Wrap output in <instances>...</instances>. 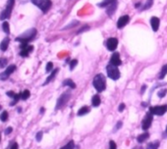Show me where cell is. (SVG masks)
I'll list each match as a JSON object with an SVG mask.
<instances>
[{
  "label": "cell",
  "instance_id": "6da1fadb",
  "mask_svg": "<svg viewBox=\"0 0 167 149\" xmlns=\"http://www.w3.org/2000/svg\"><path fill=\"white\" fill-rule=\"evenodd\" d=\"M36 34H37V30L35 28L30 29L27 31L24 32V34H22L20 36L16 37V40L20 41V42H27V43H29L33 39H35V37L36 36Z\"/></svg>",
  "mask_w": 167,
  "mask_h": 149
},
{
  "label": "cell",
  "instance_id": "7a4b0ae2",
  "mask_svg": "<svg viewBox=\"0 0 167 149\" xmlns=\"http://www.w3.org/2000/svg\"><path fill=\"white\" fill-rule=\"evenodd\" d=\"M93 86L98 92H102L106 87V80L102 74H98L93 78Z\"/></svg>",
  "mask_w": 167,
  "mask_h": 149
},
{
  "label": "cell",
  "instance_id": "3957f363",
  "mask_svg": "<svg viewBox=\"0 0 167 149\" xmlns=\"http://www.w3.org/2000/svg\"><path fill=\"white\" fill-rule=\"evenodd\" d=\"M14 4H15V0H8L6 8L2 11L1 15H0V20H1V21H5V20L10 18L11 13H12L13 8H14Z\"/></svg>",
  "mask_w": 167,
  "mask_h": 149
},
{
  "label": "cell",
  "instance_id": "277c9868",
  "mask_svg": "<svg viewBox=\"0 0 167 149\" xmlns=\"http://www.w3.org/2000/svg\"><path fill=\"white\" fill-rule=\"evenodd\" d=\"M106 72L107 74L110 79H112L114 80H117L119 78H120V72H119L117 66H114L112 64H109L106 67Z\"/></svg>",
  "mask_w": 167,
  "mask_h": 149
},
{
  "label": "cell",
  "instance_id": "5b68a950",
  "mask_svg": "<svg viewBox=\"0 0 167 149\" xmlns=\"http://www.w3.org/2000/svg\"><path fill=\"white\" fill-rule=\"evenodd\" d=\"M70 96H71V93L69 91H67V92H64L58 98L57 104H56V110L60 109L62 106H64L68 102V100L70 99Z\"/></svg>",
  "mask_w": 167,
  "mask_h": 149
},
{
  "label": "cell",
  "instance_id": "8992f818",
  "mask_svg": "<svg viewBox=\"0 0 167 149\" xmlns=\"http://www.w3.org/2000/svg\"><path fill=\"white\" fill-rule=\"evenodd\" d=\"M153 114L152 112H148L146 115L145 119L142 120V130H147L150 127V125H152V122H153Z\"/></svg>",
  "mask_w": 167,
  "mask_h": 149
},
{
  "label": "cell",
  "instance_id": "52a82bcc",
  "mask_svg": "<svg viewBox=\"0 0 167 149\" xmlns=\"http://www.w3.org/2000/svg\"><path fill=\"white\" fill-rule=\"evenodd\" d=\"M167 111V105H161V106H154L149 109V112H152L153 115L162 116Z\"/></svg>",
  "mask_w": 167,
  "mask_h": 149
},
{
  "label": "cell",
  "instance_id": "ba28073f",
  "mask_svg": "<svg viewBox=\"0 0 167 149\" xmlns=\"http://www.w3.org/2000/svg\"><path fill=\"white\" fill-rule=\"evenodd\" d=\"M16 70V66L15 65H10L9 67H7L6 70L0 74V80H6L8 78L10 77V74Z\"/></svg>",
  "mask_w": 167,
  "mask_h": 149
},
{
  "label": "cell",
  "instance_id": "9c48e42d",
  "mask_svg": "<svg viewBox=\"0 0 167 149\" xmlns=\"http://www.w3.org/2000/svg\"><path fill=\"white\" fill-rule=\"evenodd\" d=\"M118 46V40L115 37H110L106 41V47L109 51H114Z\"/></svg>",
  "mask_w": 167,
  "mask_h": 149
},
{
  "label": "cell",
  "instance_id": "30bf717a",
  "mask_svg": "<svg viewBox=\"0 0 167 149\" xmlns=\"http://www.w3.org/2000/svg\"><path fill=\"white\" fill-rule=\"evenodd\" d=\"M129 22H130V17L128 15L122 16L121 18H119V20L117 22V28L118 29H123Z\"/></svg>",
  "mask_w": 167,
  "mask_h": 149
},
{
  "label": "cell",
  "instance_id": "8fae6325",
  "mask_svg": "<svg viewBox=\"0 0 167 149\" xmlns=\"http://www.w3.org/2000/svg\"><path fill=\"white\" fill-rule=\"evenodd\" d=\"M52 6V2L51 0H43V1L42 2V4L38 6V8L41 9L43 13H46L47 11H48L50 8Z\"/></svg>",
  "mask_w": 167,
  "mask_h": 149
},
{
  "label": "cell",
  "instance_id": "7c38bea8",
  "mask_svg": "<svg viewBox=\"0 0 167 149\" xmlns=\"http://www.w3.org/2000/svg\"><path fill=\"white\" fill-rule=\"evenodd\" d=\"M110 64H112L114 66H117V67L122 64V61L120 59V55H119V53H117V52L113 53V55L111 56V58H110Z\"/></svg>",
  "mask_w": 167,
  "mask_h": 149
},
{
  "label": "cell",
  "instance_id": "4fadbf2b",
  "mask_svg": "<svg viewBox=\"0 0 167 149\" xmlns=\"http://www.w3.org/2000/svg\"><path fill=\"white\" fill-rule=\"evenodd\" d=\"M8 96L9 97H11L12 99H14V101L13 102H11V106H13V105H15L16 103H17L20 99H21V93H15V92H13V91H8L7 93H6Z\"/></svg>",
  "mask_w": 167,
  "mask_h": 149
},
{
  "label": "cell",
  "instance_id": "5bb4252c",
  "mask_svg": "<svg viewBox=\"0 0 167 149\" xmlns=\"http://www.w3.org/2000/svg\"><path fill=\"white\" fill-rule=\"evenodd\" d=\"M150 25H152V28H153V31H157L158 28H159V25H160V20L157 17H153L152 19H150Z\"/></svg>",
  "mask_w": 167,
  "mask_h": 149
},
{
  "label": "cell",
  "instance_id": "9a60e30c",
  "mask_svg": "<svg viewBox=\"0 0 167 149\" xmlns=\"http://www.w3.org/2000/svg\"><path fill=\"white\" fill-rule=\"evenodd\" d=\"M117 1H115V2H113L112 4H110V5H108L107 7H106V13H107V15L108 16H112L114 13H115V11H116V9H117Z\"/></svg>",
  "mask_w": 167,
  "mask_h": 149
},
{
  "label": "cell",
  "instance_id": "2e32d148",
  "mask_svg": "<svg viewBox=\"0 0 167 149\" xmlns=\"http://www.w3.org/2000/svg\"><path fill=\"white\" fill-rule=\"evenodd\" d=\"M9 43H10V38L9 36H6L1 41V43H0V49H1V51H6L8 46H9Z\"/></svg>",
  "mask_w": 167,
  "mask_h": 149
},
{
  "label": "cell",
  "instance_id": "e0dca14e",
  "mask_svg": "<svg viewBox=\"0 0 167 149\" xmlns=\"http://www.w3.org/2000/svg\"><path fill=\"white\" fill-rule=\"evenodd\" d=\"M34 50V46L33 45H29L27 48H25V49H22L21 50V52H20V55L22 56V57H28L29 55H30V53Z\"/></svg>",
  "mask_w": 167,
  "mask_h": 149
},
{
  "label": "cell",
  "instance_id": "ac0fdd59",
  "mask_svg": "<svg viewBox=\"0 0 167 149\" xmlns=\"http://www.w3.org/2000/svg\"><path fill=\"white\" fill-rule=\"evenodd\" d=\"M58 69H55V70H53L52 71V73L49 74V77L48 78H47L46 80H45V81H44V84H43V86H46V85H48L49 84V82L55 78V77H56V74H57V73H58Z\"/></svg>",
  "mask_w": 167,
  "mask_h": 149
},
{
  "label": "cell",
  "instance_id": "d6986e66",
  "mask_svg": "<svg viewBox=\"0 0 167 149\" xmlns=\"http://www.w3.org/2000/svg\"><path fill=\"white\" fill-rule=\"evenodd\" d=\"M63 86H69L70 88H72V89H74V88H76V85H75V82L72 80H70V79H67V80H65L64 81H63Z\"/></svg>",
  "mask_w": 167,
  "mask_h": 149
},
{
  "label": "cell",
  "instance_id": "ffe728a7",
  "mask_svg": "<svg viewBox=\"0 0 167 149\" xmlns=\"http://www.w3.org/2000/svg\"><path fill=\"white\" fill-rule=\"evenodd\" d=\"M149 135H148V132H145V134H142V135H140L138 137H137V140H138V142L139 143H142L144 141H146V140L148 138Z\"/></svg>",
  "mask_w": 167,
  "mask_h": 149
},
{
  "label": "cell",
  "instance_id": "44dd1931",
  "mask_svg": "<svg viewBox=\"0 0 167 149\" xmlns=\"http://www.w3.org/2000/svg\"><path fill=\"white\" fill-rule=\"evenodd\" d=\"M92 103L93 107H98L100 105V97L98 95H94L92 99Z\"/></svg>",
  "mask_w": 167,
  "mask_h": 149
},
{
  "label": "cell",
  "instance_id": "7402d4cb",
  "mask_svg": "<svg viewBox=\"0 0 167 149\" xmlns=\"http://www.w3.org/2000/svg\"><path fill=\"white\" fill-rule=\"evenodd\" d=\"M166 74H167V64L164 65L163 67H162V69H161L160 73H159V76H158V79H159V80L164 79Z\"/></svg>",
  "mask_w": 167,
  "mask_h": 149
},
{
  "label": "cell",
  "instance_id": "603a6c76",
  "mask_svg": "<svg viewBox=\"0 0 167 149\" xmlns=\"http://www.w3.org/2000/svg\"><path fill=\"white\" fill-rule=\"evenodd\" d=\"M117 1V0H103L100 3H98V6L99 7H107L108 5L112 4L113 2Z\"/></svg>",
  "mask_w": 167,
  "mask_h": 149
},
{
  "label": "cell",
  "instance_id": "cb8c5ba5",
  "mask_svg": "<svg viewBox=\"0 0 167 149\" xmlns=\"http://www.w3.org/2000/svg\"><path fill=\"white\" fill-rule=\"evenodd\" d=\"M2 30L3 31L5 32L6 35H9L10 34V28H9V23L4 21L3 24H2Z\"/></svg>",
  "mask_w": 167,
  "mask_h": 149
},
{
  "label": "cell",
  "instance_id": "d4e9b609",
  "mask_svg": "<svg viewBox=\"0 0 167 149\" xmlns=\"http://www.w3.org/2000/svg\"><path fill=\"white\" fill-rule=\"evenodd\" d=\"M89 112H90V108H87L86 106H84V107H82V108L78 111V116H84V115L87 114Z\"/></svg>",
  "mask_w": 167,
  "mask_h": 149
},
{
  "label": "cell",
  "instance_id": "484cf974",
  "mask_svg": "<svg viewBox=\"0 0 167 149\" xmlns=\"http://www.w3.org/2000/svg\"><path fill=\"white\" fill-rule=\"evenodd\" d=\"M158 146H159V141H153L148 144L147 149H157Z\"/></svg>",
  "mask_w": 167,
  "mask_h": 149
},
{
  "label": "cell",
  "instance_id": "4316f807",
  "mask_svg": "<svg viewBox=\"0 0 167 149\" xmlns=\"http://www.w3.org/2000/svg\"><path fill=\"white\" fill-rule=\"evenodd\" d=\"M30 95H31V92L29 91L28 89H25L24 91L21 93V99H23V100H27V99L30 97Z\"/></svg>",
  "mask_w": 167,
  "mask_h": 149
},
{
  "label": "cell",
  "instance_id": "83f0119b",
  "mask_svg": "<svg viewBox=\"0 0 167 149\" xmlns=\"http://www.w3.org/2000/svg\"><path fill=\"white\" fill-rule=\"evenodd\" d=\"M153 0H147L146 4L144 6H142V10H147L148 8H150L153 6Z\"/></svg>",
  "mask_w": 167,
  "mask_h": 149
},
{
  "label": "cell",
  "instance_id": "f1b7e54d",
  "mask_svg": "<svg viewBox=\"0 0 167 149\" xmlns=\"http://www.w3.org/2000/svg\"><path fill=\"white\" fill-rule=\"evenodd\" d=\"M74 147H75L74 141H70V142H68L66 145H64L63 147H61L60 149H74Z\"/></svg>",
  "mask_w": 167,
  "mask_h": 149
},
{
  "label": "cell",
  "instance_id": "f546056e",
  "mask_svg": "<svg viewBox=\"0 0 167 149\" xmlns=\"http://www.w3.org/2000/svg\"><path fill=\"white\" fill-rule=\"evenodd\" d=\"M7 64H8L7 58H0V68H5Z\"/></svg>",
  "mask_w": 167,
  "mask_h": 149
},
{
  "label": "cell",
  "instance_id": "4dcf8cb0",
  "mask_svg": "<svg viewBox=\"0 0 167 149\" xmlns=\"http://www.w3.org/2000/svg\"><path fill=\"white\" fill-rule=\"evenodd\" d=\"M7 119H8V112L7 111L2 112V114L0 115V120H1L2 122H5V121H7Z\"/></svg>",
  "mask_w": 167,
  "mask_h": 149
},
{
  "label": "cell",
  "instance_id": "1f68e13d",
  "mask_svg": "<svg viewBox=\"0 0 167 149\" xmlns=\"http://www.w3.org/2000/svg\"><path fill=\"white\" fill-rule=\"evenodd\" d=\"M79 25V22L78 21H73L72 23H70L68 26H66L65 28H64V30H68V29H70V28H73V27H75V26H78Z\"/></svg>",
  "mask_w": 167,
  "mask_h": 149
},
{
  "label": "cell",
  "instance_id": "d6a6232c",
  "mask_svg": "<svg viewBox=\"0 0 167 149\" xmlns=\"http://www.w3.org/2000/svg\"><path fill=\"white\" fill-rule=\"evenodd\" d=\"M77 64H78V60H76V59H73L72 61H71V62H70V70H71V71L74 70L75 67L77 66Z\"/></svg>",
  "mask_w": 167,
  "mask_h": 149
},
{
  "label": "cell",
  "instance_id": "836d02e7",
  "mask_svg": "<svg viewBox=\"0 0 167 149\" xmlns=\"http://www.w3.org/2000/svg\"><path fill=\"white\" fill-rule=\"evenodd\" d=\"M46 72L47 73H49V72H51L52 70H53V63L52 62H48L46 64Z\"/></svg>",
  "mask_w": 167,
  "mask_h": 149
},
{
  "label": "cell",
  "instance_id": "e575fe53",
  "mask_svg": "<svg viewBox=\"0 0 167 149\" xmlns=\"http://www.w3.org/2000/svg\"><path fill=\"white\" fill-rule=\"evenodd\" d=\"M167 93V89H165V88H162V89H160V90H158V96L159 97H164V95Z\"/></svg>",
  "mask_w": 167,
  "mask_h": 149
},
{
  "label": "cell",
  "instance_id": "d590c367",
  "mask_svg": "<svg viewBox=\"0 0 167 149\" xmlns=\"http://www.w3.org/2000/svg\"><path fill=\"white\" fill-rule=\"evenodd\" d=\"M42 138V131H38L36 135V141H41Z\"/></svg>",
  "mask_w": 167,
  "mask_h": 149
},
{
  "label": "cell",
  "instance_id": "8d00e7d4",
  "mask_svg": "<svg viewBox=\"0 0 167 149\" xmlns=\"http://www.w3.org/2000/svg\"><path fill=\"white\" fill-rule=\"evenodd\" d=\"M12 131H13V128H11V127H8V128L4 130V134H5L6 135H10Z\"/></svg>",
  "mask_w": 167,
  "mask_h": 149
},
{
  "label": "cell",
  "instance_id": "74e56055",
  "mask_svg": "<svg viewBox=\"0 0 167 149\" xmlns=\"http://www.w3.org/2000/svg\"><path fill=\"white\" fill-rule=\"evenodd\" d=\"M90 30V27L89 26H84L82 29H80L78 30V34H81V32H83V31H85V30Z\"/></svg>",
  "mask_w": 167,
  "mask_h": 149
},
{
  "label": "cell",
  "instance_id": "f35d334b",
  "mask_svg": "<svg viewBox=\"0 0 167 149\" xmlns=\"http://www.w3.org/2000/svg\"><path fill=\"white\" fill-rule=\"evenodd\" d=\"M43 1V0H31V2H33V4H35L36 6H39L42 4V2Z\"/></svg>",
  "mask_w": 167,
  "mask_h": 149
},
{
  "label": "cell",
  "instance_id": "ab89813d",
  "mask_svg": "<svg viewBox=\"0 0 167 149\" xmlns=\"http://www.w3.org/2000/svg\"><path fill=\"white\" fill-rule=\"evenodd\" d=\"M109 149H116V144L114 141H112V140L109 142Z\"/></svg>",
  "mask_w": 167,
  "mask_h": 149
},
{
  "label": "cell",
  "instance_id": "60d3db41",
  "mask_svg": "<svg viewBox=\"0 0 167 149\" xmlns=\"http://www.w3.org/2000/svg\"><path fill=\"white\" fill-rule=\"evenodd\" d=\"M121 126H122V122H118L117 125H116V127H115V129H114V130H117L119 128H121Z\"/></svg>",
  "mask_w": 167,
  "mask_h": 149
},
{
  "label": "cell",
  "instance_id": "b9f144b4",
  "mask_svg": "<svg viewBox=\"0 0 167 149\" xmlns=\"http://www.w3.org/2000/svg\"><path fill=\"white\" fill-rule=\"evenodd\" d=\"M124 108H125V104H120V106H119V108H118V110L120 111V112H122L123 110H124Z\"/></svg>",
  "mask_w": 167,
  "mask_h": 149
},
{
  "label": "cell",
  "instance_id": "7bdbcfd3",
  "mask_svg": "<svg viewBox=\"0 0 167 149\" xmlns=\"http://www.w3.org/2000/svg\"><path fill=\"white\" fill-rule=\"evenodd\" d=\"M19 148V146H18V143H13V145L11 146V148L10 149H18Z\"/></svg>",
  "mask_w": 167,
  "mask_h": 149
},
{
  "label": "cell",
  "instance_id": "ee69618b",
  "mask_svg": "<svg viewBox=\"0 0 167 149\" xmlns=\"http://www.w3.org/2000/svg\"><path fill=\"white\" fill-rule=\"evenodd\" d=\"M146 88H147V86H142V90H141V92H142V93H145Z\"/></svg>",
  "mask_w": 167,
  "mask_h": 149
},
{
  "label": "cell",
  "instance_id": "f6af8a7d",
  "mask_svg": "<svg viewBox=\"0 0 167 149\" xmlns=\"http://www.w3.org/2000/svg\"><path fill=\"white\" fill-rule=\"evenodd\" d=\"M133 149H144V148H142L141 145H138V146H136V147H135V148H133Z\"/></svg>",
  "mask_w": 167,
  "mask_h": 149
},
{
  "label": "cell",
  "instance_id": "bcb514c9",
  "mask_svg": "<svg viewBox=\"0 0 167 149\" xmlns=\"http://www.w3.org/2000/svg\"><path fill=\"white\" fill-rule=\"evenodd\" d=\"M141 6V3H137L136 5H135V7H136V8H139Z\"/></svg>",
  "mask_w": 167,
  "mask_h": 149
},
{
  "label": "cell",
  "instance_id": "7dc6e473",
  "mask_svg": "<svg viewBox=\"0 0 167 149\" xmlns=\"http://www.w3.org/2000/svg\"><path fill=\"white\" fill-rule=\"evenodd\" d=\"M0 110H1V106H0Z\"/></svg>",
  "mask_w": 167,
  "mask_h": 149
},
{
  "label": "cell",
  "instance_id": "c3c4849f",
  "mask_svg": "<svg viewBox=\"0 0 167 149\" xmlns=\"http://www.w3.org/2000/svg\"><path fill=\"white\" fill-rule=\"evenodd\" d=\"M166 132H167V128H166Z\"/></svg>",
  "mask_w": 167,
  "mask_h": 149
},
{
  "label": "cell",
  "instance_id": "681fc988",
  "mask_svg": "<svg viewBox=\"0 0 167 149\" xmlns=\"http://www.w3.org/2000/svg\"><path fill=\"white\" fill-rule=\"evenodd\" d=\"M0 140H1V137H0Z\"/></svg>",
  "mask_w": 167,
  "mask_h": 149
}]
</instances>
